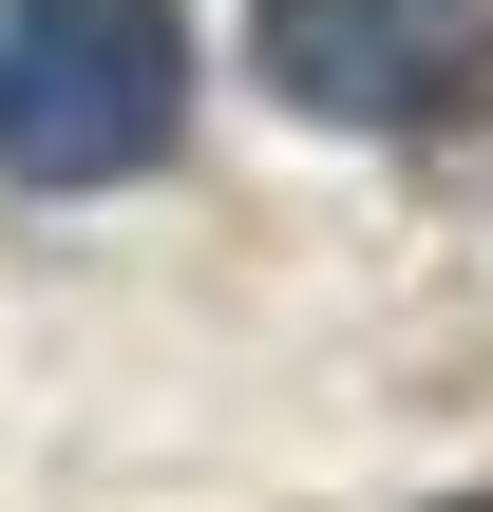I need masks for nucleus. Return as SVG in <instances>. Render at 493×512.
Segmentation results:
<instances>
[{
	"label": "nucleus",
	"mask_w": 493,
	"mask_h": 512,
	"mask_svg": "<svg viewBox=\"0 0 493 512\" xmlns=\"http://www.w3.org/2000/svg\"><path fill=\"white\" fill-rule=\"evenodd\" d=\"M190 152L171 0H0V190H133Z\"/></svg>",
	"instance_id": "1"
},
{
	"label": "nucleus",
	"mask_w": 493,
	"mask_h": 512,
	"mask_svg": "<svg viewBox=\"0 0 493 512\" xmlns=\"http://www.w3.org/2000/svg\"><path fill=\"white\" fill-rule=\"evenodd\" d=\"M247 76L323 133H475L493 0H247Z\"/></svg>",
	"instance_id": "2"
},
{
	"label": "nucleus",
	"mask_w": 493,
	"mask_h": 512,
	"mask_svg": "<svg viewBox=\"0 0 493 512\" xmlns=\"http://www.w3.org/2000/svg\"><path fill=\"white\" fill-rule=\"evenodd\" d=\"M456 512H493V494H456Z\"/></svg>",
	"instance_id": "3"
}]
</instances>
